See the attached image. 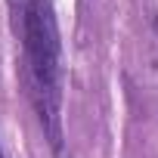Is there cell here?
<instances>
[{
  "label": "cell",
  "mask_w": 158,
  "mask_h": 158,
  "mask_svg": "<svg viewBox=\"0 0 158 158\" xmlns=\"http://www.w3.org/2000/svg\"><path fill=\"white\" fill-rule=\"evenodd\" d=\"M25 62H28V87L37 109V118L59 149V28L50 0H31L25 10Z\"/></svg>",
  "instance_id": "1"
},
{
  "label": "cell",
  "mask_w": 158,
  "mask_h": 158,
  "mask_svg": "<svg viewBox=\"0 0 158 158\" xmlns=\"http://www.w3.org/2000/svg\"><path fill=\"white\" fill-rule=\"evenodd\" d=\"M0 158H3V149H0Z\"/></svg>",
  "instance_id": "2"
}]
</instances>
